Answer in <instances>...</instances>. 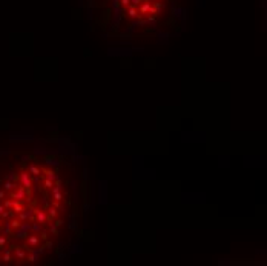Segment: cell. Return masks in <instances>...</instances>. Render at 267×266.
I'll return each instance as SVG.
<instances>
[{
    "mask_svg": "<svg viewBox=\"0 0 267 266\" xmlns=\"http://www.w3.org/2000/svg\"><path fill=\"white\" fill-rule=\"evenodd\" d=\"M32 215H34V209H23L22 212H19V220L20 222H25L28 219L34 220V219H32Z\"/></svg>",
    "mask_w": 267,
    "mask_h": 266,
    "instance_id": "3957f363",
    "label": "cell"
},
{
    "mask_svg": "<svg viewBox=\"0 0 267 266\" xmlns=\"http://www.w3.org/2000/svg\"><path fill=\"white\" fill-rule=\"evenodd\" d=\"M15 257H17L19 260H25L26 258V252H25V249L23 248H19V246H15Z\"/></svg>",
    "mask_w": 267,
    "mask_h": 266,
    "instance_id": "8992f818",
    "label": "cell"
},
{
    "mask_svg": "<svg viewBox=\"0 0 267 266\" xmlns=\"http://www.w3.org/2000/svg\"><path fill=\"white\" fill-rule=\"evenodd\" d=\"M2 261H3V263H11V261H12L11 249H3V254H2Z\"/></svg>",
    "mask_w": 267,
    "mask_h": 266,
    "instance_id": "5b68a950",
    "label": "cell"
},
{
    "mask_svg": "<svg viewBox=\"0 0 267 266\" xmlns=\"http://www.w3.org/2000/svg\"><path fill=\"white\" fill-rule=\"evenodd\" d=\"M39 242H40V240H39L37 236H29V237H28V245H29V246H37Z\"/></svg>",
    "mask_w": 267,
    "mask_h": 266,
    "instance_id": "30bf717a",
    "label": "cell"
},
{
    "mask_svg": "<svg viewBox=\"0 0 267 266\" xmlns=\"http://www.w3.org/2000/svg\"><path fill=\"white\" fill-rule=\"evenodd\" d=\"M48 215H49V219H54L55 215H57V209H55V206H51L48 209Z\"/></svg>",
    "mask_w": 267,
    "mask_h": 266,
    "instance_id": "4fadbf2b",
    "label": "cell"
},
{
    "mask_svg": "<svg viewBox=\"0 0 267 266\" xmlns=\"http://www.w3.org/2000/svg\"><path fill=\"white\" fill-rule=\"evenodd\" d=\"M20 223H22V222H20L19 219H12V220L9 222V225H11V228H12V229H17V228L20 226Z\"/></svg>",
    "mask_w": 267,
    "mask_h": 266,
    "instance_id": "7c38bea8",
    "label": "cell"
},
{
    "mask_svg": "<svg viewBox=\"0 0 267 266\" xmlns=\"http://www.w3.org/2000/svg\"><path fill=\"white\" fill-rule=\"evenodd\" d=\"M31 229L34 231V232H40V231H42V223H39V222L32 223V225H31Z\"/></svg>",
    "mask_w": 267,
    "mask_h": 266,
    "instance_id": "5bb4252c",
    "label": "cell"
},
{
    "mask_svg": "<svg viewBox=\"0 0 267 266\" xmlns=\"http://www.w3.org/2000/svg\"><path fill=\"white\" fill-rule=\"evenodd\" d=\"M5 197H6V191H0V200H3Z\"/></svg>",
    "mask_w": 267,
    "mask_h": 266,
    "instance_id": "d6986e66",
    "label": "cell"
},
{
    "mask_svg": "<svg viewBox=\"0 0 267 266\" xmlns=\"http://www.w3.org/2000/svg\"><path fill=\"white\" fill-rule=\"evenodd\" d=\"M15 188H17V183H15V181H9V180H6L5 183H3V189L8 191V192L12 191V189H15Z\"/></svg>",
    "mask_w": 267,
    "mask_h": 266,
    "instance_id": "ba28073f",
    "label": "cell"
},
{
    "mask_svg": "<svg viewBox=\"0 0 267 266\" xmlns=\"http://www.w3.org/2000/svg\"><path fill=\"white\" fill-rule=\"evenodd\" d=\"M6 180H9V181H15V180H17V177H15L14 172H9V175L6 177Z\"/></svg>",
    "mask_w": 267,
    "mask_h": 266,
    "instance_id": "e0dca14e",
    "label": "cell"
},
{
    "mask_svg": "<svg viewBox=\"0 0 267 266\" xmlns=\"http://www.w3.org/2000/svg\"><path fill=\"white\" fill-rule=\"evenodd\" d=\"M28 172H29V174H32V175H36V177H39L42 171H40V168H37L36 165H31L29 168H28Z\"/></svg>",
    "mask_w": 267,
    "mask_h": 266,
    "instance_id": "9c48e42d",
    "label": "cell"
},
{
    "mask_svg": "<svg viewBox=\"0 0 267 266\" xmlns=\"http://www.w3.org/2000/svg\"><path fill=\"white\" fill-rule=\"evenodd\" d=\"M43 185H45V188H46V189H52V186H54V181H52L51 178H45Z\"/></svg>",
    "mask_w": 267,
    "mask_h": 266,
    "instance_id": "8fae6325",
    "label": "cell"
},
{
    "mask_svg": "<svg viewBox=\"0 0 267 266\" xmlns=\"http://www.w3.org/2000/svg\"><path fill=\"white\" fill-rule=\"evenodd\" d=\"M12 202H14V200H5L3 206H5L6 209H11V206H12Z\"/></svg>",
    "mask_w": 267,
    "mask_h": 266,
    "instance_id": "ac0fdd59",
    "label": "cell"
},
{
    "mask_svg": "<svg viewBox=\"0 0 267 266\" xmlns=\"http://www.w3.org/2000/svg\"><path fill=\"white\" fill-rule=\"evenodd\" d=\"M26 194H28V191L22 185L17 186L15 189H12V191H9V197L14 198V200H23V198H26Z\"/></svg>",
    "mask_w": 267,
    "mask_h": 266,
    "instance_id": "6da1fadb",
    "label": "cell"
},
{
    "mask_svg": "<svg viewBox=\"0 0 267 266\" xmlns=\"http://www.w3.org/2000/svg\"><path fill=\"white\" fill-rule=\"evenodd\" d=\"M5 209H6V208H5V206H3V205H0V214H2V212H3V211H5Z\"/></svg>",
    "mask_w": 267,
    "mask_h": 266,
    "instance_id": "44dd1931",
    "label": "cell"
},
{
    "mask_svg": "<svg viewBox=\"0 0 267 266\" xmlns=\"http://www.w3.org/2000/svg\"><path fill=\"white\" fill-rule=\"evenodd\" d=\"M34 215H36V220H37L39 223H46L48 215H46L45 211H42V209H34Z\"/></svg>",
    "mask_w": 267,
    "mask_h": 266,
    "instance_id": "277c9868",
    "label": "cell"
},
{
    "mask_svg": "<svg viewBox=\"0 0 267 266\" xmlns=\"http://www.w3.org/2000/svg\"><path fill=\"white\" fill-rule=\"evenodd\" d=\"M0 229L3 231V234H5V236H9L11 232H12V228H11L9 222H2V226H0Z\"/></svg>",
    "mask_w": 267,
    "mask_h": 266,
    "instance_id": "52a82bcc",
    "label": "cell"
},
{
    "mask_svg": "<svg viewBox=\"0 0 267 266\" xmlns=\"http://www.w3.org/2000/svg\"><path fill=\"white\" fill-rule=\"evenodd\" d=\"M49 229H51V232H54V234H57V228H55V226H52V225H51V228H49Z\"/></svg>",
    "mask_w": 267,
    "mask_h": 266,
    "instance_id": "ffe728a7",
    "label": "cell"
},
{
    "mask_svg": "<svg viewBox=\"0 0 267 266\" xmlns=\"http://www.w3.org/2000/svg\"><path fill=\"white\" fill-rule=\"evenodd\" d=\"M52 197H54L55 202H60L61 200V192L60 191H52Z\"/></svg>",
    "mask_w": 267,
    "mask_h": 266,
    "instance_id": "9a60e30c",
    "label": "cell"
},
{
    "mask_svg": "<svg viewBox=\"0 0 267 266\" xmlns=\"http://www.w3.org/2000/svg\"><path fill=\"white\" fill-rule=\"evenodd\" d=\"M19 178H20V185H22V186H23L26 191H29V189H31V186H32V180H31L29 174L23 171V172H20Z\"/></svg>",
    "mask_w": 267,
    "mask_h": 266,
    "instance_id": "7a4b0ae2",
    "label": "cell"
},
{
    "mask_svg": "<svg viewBox=\"0 0 267 266\" xmlns=\"http://www.w3.org/2000/svg\"><path fill=\"white\" fill-rule=\"evenodd\" d=\"M6 242H8V239L5 237V234H3V236H0V249H3V248H5Z\"/></svg>",
    "mask_w": 267,
    "mask_h": 266,
    "instance_id": "2e32d148",
    "label": "cell"
}]
</instances>
